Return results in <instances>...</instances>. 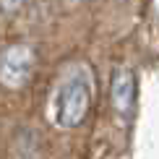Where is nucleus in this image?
I'll use <instances>...</instances> for the list:
<instances>
[{
	"instance_id": "2",
	"label": "nucleus",
	"mask_w": 159,
	"mask_h": 159,
	"mask_svg": "<svg viewBox=\"0 0 159 159\" xmlns=\"http://www.w3.org/2000/svg\"><path fill=\"white\" fill-rule=\"evenodd\" d=\"M34 68V50L29 44H11L0 55V84L5 89H24Z\"/></svg>"
},
{
	"instance_id": "4",
	"label": "nucleus",
	"mask_w": 159,
	"mask_h": 159,
	"mask_svg": "<svg viewBox=\"0 0 159 159\" xmlns=\"http://www.w3.org/2000/svg\"><path fill=\"white\" fill-rule=\"evenodd\" d=\"M21 5H24V0H0V11H3L5 16H13Z\"/></svg>"
},
{
	"instance_id": "3",
	"label": "nucleus",
	"mask_w": 159,
	"mask_h": 159,
	"mask_svg": "<svg viewBox=\"0 0 159 159\" xmlns=\"http://www.w3.org/2000/svg\"><path fill=\"white\" fill-rule=\"evenodd\" d=\"M110 97H112V107L120 115H128L133 110L136 102V81L130 70H117L112 76V86H110Z\"/></svg>"
},
{
	"instance_id": "1",
	"label": "nucleus",
	"mask_w": 159,
	"mask_h": 159,
	"mask_svg": "<svg viewBox=\"0 0 159 159\" xmlns=\"http://www.w3.org/2000/svg\"><path fill=\"white\" fill-rule=\"evenodd\" d=\"M91 107V86L86 76H68L57 89L55 123L60 128H78Z\"/></svg>"
}]
</instances>
